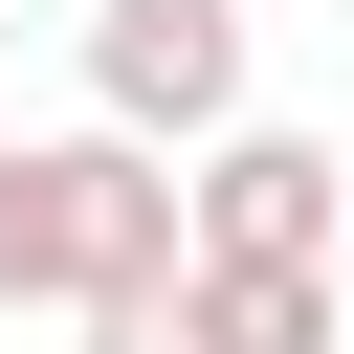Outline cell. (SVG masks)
Listing matches in <instances>:
<instances>
[{"instance_id": "2", "label": "cell", "mask_w": 354, "mask_h": 354, "mask_svg": "<svg viewBox=\"0 0 354 354\" xmlns=\"http://www.w3.org/2000/svg\"><path fill=\"white\" fill-rule=\"evenodd\" d=\"M88 111L155 155H221L243 133V0H88Z\"/></svg>"}, {"instance_id": "3", "label": "cell", "mask_w": 354, "mask_h": 354, "mask_svg": "<svg viewBox=\"0 0 354 354\" xmlns=\"http://www.w3.org/2000/svg\"><path fill=\"white\" fill-rule=\"evenodd\" d=\"M199 177V266H332V221H354V155L332 133H221V155H177Z\"/></svg>"}, {"instance_id": "1", "label": "cell", "mask_w": 354, "mask_h": 354, "mask_svg": "<svg viewBox=\"0 0 354 354\" xmlns=\"http://www.w3.org/2000/svg\"><path fill=\"white\" fill-rule=\"evenodd\" d=\"M155 266H199V177L155 133H0V310H111Z\"/></svg>"}, {"instance_id": "4", "label": "cell", "mask_w": 354, "mask_h": 354, "mask_svg": "<svg viewBox=\"0 0 354 354\" xmlns=\"http://www.w3.org/2000/svg\"><path fill=\"white\" fill-rule=\"evenodd\" d=\"M88 354H332V266H155L88 310Z\"/></svg>"}]
</instances>
